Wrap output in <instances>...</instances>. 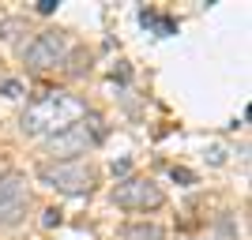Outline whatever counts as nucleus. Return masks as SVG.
<instances>
[{"mask_svg": "<svg viewBox=\"0 0 252 240\" xmlns=\"http://www.w3.org/2000/svg\"><path fill=\"white\" fill-rule=\"evenodd\" d=\"M113 203L121 210H158L166 203V195H162V188L147 177H125L113 188Z\"/></svg>", "mask_w": 252, "mask_h": 240, "instance_id": "obj_4", "label": "nucleus"}, {"mask_svg": "<svg viewBox=\"0 0 252 240\" xmlns=\"http://www.w3.org/2000/svg\"><path fill=\"white\" fill-rule=\"evenodd\" d=\"M27 207H31V188H27V177L19 173H4L0 177V225L11 229L27 218Z\"/></svg>", "mask_w": 252, "mask_h": 240, "instance_id": "obj_6", "label": "nucleus"}, {"mask_svg": "<svg viewBox=\"0 0 252 240\" xmlns=\"http://www.w3.org/2000/svg\"><path fill=\"white\" fill-rule=\"evenodd\" d=\"M42 225H45V229H53V225H61V210H57V207H49V210L42 214Z\"/></svg>", "mask_w": 252, "mask_h": 240, "instance_id": "obj_10", "label": "nucleus"}, {"mask_svg": "<svg viewBox=\"0 0 252 240\" xmlns=\"http://www.w3.org/2000/svg\"><path fill=\"white\" fill-rule=\"evenodd\" d=\"M121 240H166V229L158 221L139 218V221H128L125 229H121Z\"/></svg>", "mask_w": 252, "mask_h": 240, "instance_id": "obj_7", "label": "nucleus"}, {"mask_svg": "<svg viewBox=\"0 0 252 240\" xmlns=\"http://www.w3.org/2000/svg\"><path fill=\"white\" fill-rule=\"evenodd\" d=\"M23 94V86L15 83V79H8V83H4V98H19Z\"/></svg>", "mask_w": 252, "mask_h": 240, "instance_id": "obj_11", "label": "nucleus"}, {"mask_svg": "<svg viewBox=\"0 0 252 240\" xmlns=\"http://www.w3.org/2000/svg\"><path fill=\"white\" fill-rule=\"evenodd\" d=\"M38 11H42V15H53V11H57V0H38Z\"/></svg>", "mask_w": 252, "mask_h": 240, "instance_id": "obj_12", "label": "nucleus"}, {"mask_svg": "<svg viewBox=\"0 0 252 240\" xmlns=\"http://www.w3.org/2000/svg\"><path fill=\"white\" fill-rule=\"evenodd\" d=\"M155 30L166 38V34H177V23L169 19V15H158V23H155Z\"/></svg>", "mask_w": 252, "mask_h": 240, "instance_id": "obj_9", "label": "nucleus"}, {"mask_svg": "<svg viewBox=\"0 0 252 240\" xmlns=\"http://www.w3.org/2000/svg\"><path fill=\"white\" fill-rule=\"evenodd\" d=\"M169 177L177 180V184H196V173H192V169H181V165L169 169Z\"/></svg>", "mask_w": 252, "mask_h": 240, "instance_id": "obj_8", "label": "nucleus"}, {"mask_svg": "<svg viewBox=\"0 0 252 240\" xmlns=\"http://www.w3.org/2000/svg\"><path fill=\"white\" fill-rule=\"evenodd\" d=\"M102 135H105L102 120H98L94 113H87L83 120H75V124H68L64 132L49 135V143H45V154H53V161H72L75 154L94 150V146L102 143Z\"/></svg>", "mask_w": 252, "mask_h": 240, "instance_id": "obj_2", "label": "nucleus"}, {"mask_svg": "<svg viewBox=\"0 0 252 240\" xmlns=\"http://www.w3.org/2000/svg\"><path fill=\"white\" fill-rule=\"evenodd\" d=\"M38 180L53 191H64V195H87L94 188V169L83 165L79 158H72V161H42Z\"/></svg>", "mask_w": 252, "mask_h": 240, "instance_id": "obj_3", "label": "nucleus"}, {"mask_svg": "<svg viewBox=\"0 0 252 240\" xmlns=\"http://www.w3.org/2000/svg\"><path fill=\"white\" fill-rule=\"evenodd\" d=\"M83 116H87L83 98L64 94V90H45L27 105V113L19 116V128H23V135H57L68 124L83 120Z\"/></svg>", "mask_w": 252, "mask_h": 240, "instance_id": "obj_1", "label": "nucleus"}, {"mask_svg": "<svg viewBox=\"0 0 252 240\" xmlns=\"http://www.w3.org/2000/svg\"><path fill=\"white\" fill-rule=\"evenodd\" d=\"M23 60L34 72H49V68H61L68 60V38L61 30H42L27 49H23Z\"/></svg>", "mask_w": 252, "mask_h": 240, "instance_id": "obj_5", "label": "nucleus"}]
</instances>
